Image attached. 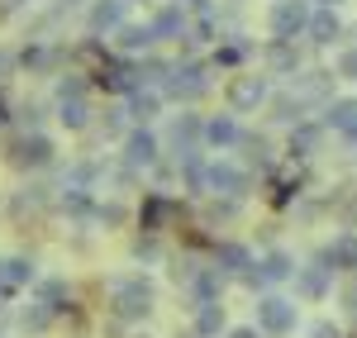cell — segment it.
<instances>
[{"label":"cell","mask_w":357,"mask_h":338,"mask_svg":"<svg viewBox=\"0 0 357 338\" xmlns=\"http://www.w3.org/2000/svg\"><path fill=\"white\" fill-rule=\"evenodd\" d=\"M114 300H110V314L114 319H148V310H153V286H148V277L143 272H129V277H114L110 282Z\"/></svg>","instance_id":"6da1fadb"},{"label":"cell","mask_w":357,"mask_h":338,"mask_svg":"<svg viewBox=\"0 0 357 338\" xmlns=\"http://www.w3.org/2000/svg\"><path fill=\"white\" fill-rule=\"evenodd\" d=\"M162 95H167V100H176V105H195V100H205V95H210V72H205V62H176L172 77L162 82Z\"/></svg>","instance_id":"7a4b0ae2"},{"label":"cell","mask_w":357,"mask_h":338,"mask_svg":"<svg viewBox=\"0 0 357 338\" xmlns=\"http://www.w3.org/2000/svg\"><path fill=\"white\" fill-rule=\"evenodd\" d=\"M310 15H314V0H276L272 10H267V29H272V38L296 43L310 29Z\"/></svg>","instance_id":"3957f363"},{"label":"cell","mask_w":357,"mask_h":338,"mask_svg":"<svg viewBox=\"0 0 357 338\" xmlns=\"http://www.w3.org/2000/svg\"><path fill=\"white\" fill-rule=\"evenodd\" d=\"M296 324H301L296 300H286V295H276V291H267V295L257 300V329H262L267 338H291Z\"/></svg>","instance_id":"277c9868"},{"label":"cell","mask_w":357,"mask_h":338,"mask_svg":"<svg viewBox=\"0 0 357 338\" xmlns=\"http://www.w3.org/2000/svg\"><path fill=\"white\" fill-rule=\"evenodd\" d=\"M224 100H229L234 114H252L272 100V86H267V77H257V72H238L234 82L224 86Z\"/></svg>","instance_id":"5b68a950"},{"label":"cell","mask_w":357,"mask_h":338,"mask_svg":"<svg viewBox=\"0 0 357 338\" xmlns=\"http://www.w3.org/2000/svg\"><path fill=\"white\" fill-rule=\"evenodd\" d=\"M252 176L234 162H205V196H229V200H243Z\"/></svg>","instance_id":"8992f818"},{"label":"cell","mask_w":357,"mask_h":338,"mask_svg":"<svg viewBox=\"0 0 357 338\" xmlns=\"http://www.w3.org/2000/svg\"><path fill=\"white\" fill-rule=\"evenodd\" d=\"M291 282H296V295H301V300H310V305L333 295V272H329V267H319V262L296 267V277H291Z\"/></svg>","instance_id":"52a82bcc"},{"label":"cell","mask_w":357,"mask_h":338,"mask_svg":"<svg viewBox=\"0 0 357 338\" xmlns=\"http://www.w3.org/2000/svg\"><path fill=\"white\" fill-rule=\"evenodd\" d=\"M333 82H338V77L319 67V72H301V77L291 82V91L301 95L305 105H319V110H324V105H329V100H333Z\"/></svg>","instance_id":"ba28073f"},{"label":"cell","mask_w":357,"mask_h":338,"mask_svg":"<svg viewBox=\"0 0 357 338\" xmlns=\"http://www.w3.org/2000/svg\"><path fill=\"white\" fill-rule=\"evenodd\" d=\"M314 262H319V267H329V272H357V233H353V229H343L329 248H319Z\"/></svg>","instance_id":"9c48e42d"},{"label":"cell","mask_w":357,"mask_h":338,"mask_svg":"<svg viewBox=\"0 0 357 338\" xmlns=\"http://www.w3.org/2000/svg\"><path fill=\"white\" fill-rule=\"evenodd\" d=\"M158 153H162V143H158V134H153L148 124L124 134V162H129V167H153Z\"/></svg>","instance_id":"30bf717a"},{"label":"cell","mask_w":357,"mask_h":338,"mask_svg":"<svg viewBox=\"0 0 357 338\" xmlns=\"http://www.w3.org/2000/svg\"><path fill=\"white\" fill-rule=\"evenodd\" d=\"M305 38H310L314 48H333V43L343 38V20H338V10H329V5H314V15H310V29H305Z\"/></svg>","instance_id":"8fae6325"},{"label":"cell","mask_w":357,"mask_h":338,"mask_svg":"<svg viewBox=\"0 0 357 338\" xmlns=\"http://www.w3.org/2000/svg\"><path fill=\"white\" fill-rule=\"evenodd\" d=\"M10 158H15V167H53V143L43 134H24V139H15Z\"/></svg>","instance_id":"7c38bea8"},{"label":"cell","mask_w":357,"mask_h":338,"mask_svg":"<svg viewBox=\"0 0 357 338\" xmlns=\"http://www.w3.org/2000/svg\"><path fill=\"white\" fill-rule=\"evenodd\" d=\"M262 57H267V72H272V77H301V48H296V43L272 38V43L262 48Z\"/></svg>","instance_id":"4fadbf2b"},{"label":"cell","mask_w":357,"mask_h":338,"mask_svg":"<svg viewBox=\"0 0 357 338\" xmlns=\"http://www.w3.org/2000/svg\"><path fill=\"white\" fill-rule=\"evenodd\" d=\"M124 10H129V0H91L86 29L91 33H114V29L124 24Z\"/></svg>","instance_id":"5bb4252c"},{"label":"cell","mask_w":357,"mask_h":338,"mask_svg":"<svg viewBox=\"0 0 357 338\" xmlns=\"http://www.w3.org/2000/svg\"><path fill=\"white\" fill-rule=\"evenodd\" d=\"M324 119H301L296 129H291V158H314L319 153V143H324Z\"/></svg>","instance_id":"9a60e30c"},{"label":"cell","mask_w":357,"mask_h":338,"mask_svg":"<svg viewBox=\"0 0 357 338\" xmlns=\"http://www.w3.org/2000/svg\"><path fill=\"white\" fill-rule=\"evenodd\" d=\"M291 277H296V257L291 253L272 248L267 257H257V282L262 286H281V282H291Z\"/></svg>","instance_id":"2e32d148"},{"label":"cell","mask_w":357,"mask_h":338,"mask_svg":"<svg viewBox=\"0 0 357 338\" xmlns=\"http://www.w3.org/2000/svg\"><path fill=\"white\" fill-rule=\"evenodd\" d=\"M191 300L195 305H220L224 300V272L220 267H200L191 277Z\"/></svg>","instance_id":"e0dca14e"},{"label":"cell","mask_w":357,"mask_h":338,"mask_svg":"<svg viewBox=\"0 0 357 338\" xmlns=\"http://www.w3.org/2000/svg\"><path fill=\"white\" fill-rule=\"evenodd\" d=\"M324 129L333 134H357V95H333L329 105H324Z\"/></svg>","instance_id":"ac0fdd59"},{"label":"cell","mask_w":357,"mask_h":338,"mask_svg":"<svg viewBox=\"0 0 357 338\" xmlns=\"http://www.w3.org/2000/svg\"><path fill=\"white\" fill-rule=\"evenodd\" d=\"M148 24L158 29V38H186V29H191V15H186V10H181L176 0H167L162 10H158V15L148 20Z\"/></svg>","instance_id":"d6986e66"},{"label":"cell","mask_w":357,"mask_h":338,"mask_svg":"<svg viewBox=\"0 0 357 338\" xmlns=\"http://www.w3.org/2000/svg\"><path fill=\"white\" fill-rule=\"evenodd\" d=\"M205 143L210 148H238L243 143V129H238V119L234 114H215V119H205Z\"/></svg>","instance_id":"ffe728a7"},{"label":"cell","mask_w":357,"mask_h":338,"mask_svg":"<svg viewBox=\"0 0 357 338\" xmlns=\"http://www.w3.org/2000/svg\"><path fill=\"white\" fill-rule=\"evenodd\" d=\"M114 43H119V53H153L158 29L153 24H119L114 29Z\"/></svg>","instance_id":"44dd1931"},{"label":"cell","mask_w":357,"mask_h":338,"mask_svg":"<svg viewBox=\"0 0 357 338\" xmlns=\"http://www.w3.org/2000/svg\"><path fill=\"white\" fill-rule=\"evenodd\" d=\"M267 105H272V119H276V124H286V129H296V124L305 119V110H310L296 91H281V95H272Z\"/></svg>","instance_id":"7402d4cb"},{"label":"cell","mask_w":357,"mask_h":338,"mask_svg":"<svg viewBox=\"0 0 357 338\" xmlns=\"http://www.w3.org/2000/svg\"><path fill=\"white\" fill-rule=\"evenodd\" d=\"M162 91H143V86H138V91H129V114H134L138 124H153V119H158V110H162Z\"/></svg>","instance_id":"603a6c76"},{"label":"cell","mask_w":357,"mask_h":338,"mask_svg":"<svg viewBox=\"0 0 357 338\" xmlns=\"http://www.w3.org/2000/svg\"><path fill=\"white\" fill-rule=\"evenodd\" d=\"M24 334H43L48 324H53V305H43V300H33L29 310H20V319H15Z\"/></svg>","instance_id":"cb8c5ba5"},{"label":"cell","mask_w":357,"mask_h":338,"mask_svg":"<svg viewBox=\"0 0 357 338\" xmlns=\"http://www.w3.org/2000/svg\"><path fill=\"white\" fill-rule=\"evenodd\" d=\"M220 329H224V305H195V334L220 338Z\"/></svg>","instance_id":"d4e9b609"},{"label":"cell","mask_w":357,"mask_h":338,"mask_svg":"<svg viewBox=\"0 0 357 338\" xmlns=\"http://www.w3.org/2000/svg\"><path fill=\"white\" fill-rule=\"evenodd\" d=\"M248 53H252V43H248L243 33H234L229 43H220V48H215V67H238Z\"/></svg>","instance_id":"484cf974"},{"label":"cell","mask_w":357,"mask_h":338,"mask_svg":"<svg viewBox=\"0 0 357 338\" xmlns=\"http://www.w3.org/2000/svg\"><path fill=\"white\" fill-rule=\"evenodd\" d=\"M57 119H62V129H86L91 124V105L86 100H57Z\"/></svg>","instance_id":"4316f807"},{"label":"cell","mask_w":357,"mask_h":338,"mask_svg":"<svg viewBox=\"0 0 357 338\" xmlns=\"http://www.w3.org/2000/svg\"><path fill=\"white\" fill-rule=\"evenodd\" d=\"M0 282L10 286V291H15V286H29V282H33V262H24V257L0 262Z\"/></svg>","instance_id":"83f0119b"},{"label":"cell","mask_w":357,"mask_h":338,"mask_svg":"<svg viewBox=\"0 0 357 338\" xmlns=\"http://www.w3.org/2000/svg\"><path fill=\"white\" fill-rule=\"evenodd\" d=\"M238 148H248V162H252V167H272V143L262 139V134H243Z\"/></svg>","instance_id":"f1b7e54d"},{"label":"cell","mask_w":357,"mask_h":338,"mask_svg":"<svg viewBox=\"0 0 357 338\" xmlns=\"http://www.w3.org/2000/svg\"><path fill=\"white\" fill-rule=\"evenodd\" d=\"M67 295H72V286H67V282H43V286H38V300H43V305H53V310H62V300H67Z\"/></svg>","instance_id":"f546056e"},{"label":"cell","mask_w":357,"mask_h":338,"mask_svg":"<svg viewBox=\"0 0 357 338\" xmlns=\"http://www.w3.org/2000/svg\"><path fill=\"white\" fill-rule=\"evenodd\" d=\"M333 77H343V82H357V43H348L338 62H333Z\"/></svg>","instance_id":"4dcf8cb0"},{"label":"cell","mask_w":357,"mask_h":338,"mask_svg":"<svg viewBox=\"0 0 357 338\" xmlns=\"http://www.w3.org/2000/svg\"><path fill=\"white\" fill-rule=\"evenodd\" d=\"M57 100H86V82L77 72H67V77L57 82Z\"/></svg>","instance_id":"1f68e13d"},{"label":"cell","mask_w":357,"mask_h":338,"mask_svg":"<svg viewBox=\"0 0 357 338\" xmlns=\"http://www.w3.org/2000/svg\"><path fill=\"white\" fill-rule=\"evenodd\" d=\"M176 5H181L186 15H195V20H200V15H215V0H176Z\"/></svg>","instance_id":"d6a6232c"},{"label":"cell","mask_w":357,"mask_h":338,"mask_svg":"<svg viewBox=\"0 0 357 338\" xmlns=\"http://www.w3.org/2000/svg\"><path fill=\"white\" fill-rule=\"evenodd\" d=\"M310 338H343V329H338V324H329V319H319V324L310 329Z\"/></svg>","instance_id":"836d02e7"},{"label":"cell","mask_w":357,"mask_h":338,"mask_svg":"<svg viewBox=\"0 0 357 338\" xmlns=\"http://www.w3.org/2000/svg\"><path fill=\"white\" fill-rule=\"evenodd\" d=\"M229 338H262L257 324H238V329H229Z\"/></svg>","instance_id":"e575fe53"},{"label":"cell","mask_w":357,"mask_h":338,"mask_svg":"<svg viewBox=\"0 0 357 338\" xmlns=\"http://www.w3.org/2000/svg\"><path fill=\"white\" fill-rule=\"evenodd\" d=\"M343 310H348V314H357V282L348 286V291H343Z\"/></svg>","instance_id":"d590c367"},{"label":"cell","mask_w":357,"mask_h":338,"mask_svg":"<svg viewBox=\"0 0 357 338\" xmlns=\"http://www.w3.org/2000/svg\"><path fill=\"white\" fill-rule=\"evenodd\" d=\"M57 5H62V10H72V5H86V0H57Z\"/></svg>","instance_id":"8d00e7d4"},{"label":"cell","mask_w":357,"mask_h":338,"mask_svg":"<svg viewBox=\"0 0 357 338\" xmlns=\"http://www.w3.org/2000/svg\"><path fill=\"white\" fill-rule=\"evenodd\" d=\"M314 5H329V10H338V5H343V0H314Z\"/></svg>","instance_id":"74e56055"}]
</instances>
